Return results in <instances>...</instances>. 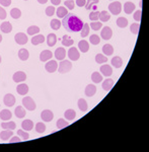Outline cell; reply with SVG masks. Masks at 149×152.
I'll use <instances>...</instances> for the list:
<instances>
[{
	"instance_id": "cell-61",
	"label": "cell",
	"mask_w": 149,
	"mask_h": 152,
	"mask_svg": "<svg viewBox=\"0 0 149 152\" xmlns=\"http://www.w3.org/2000/svg\"><path fill=\"white\" fill-rule=\"evenodd\" d=\"M1 42H2V35H0V43H1Z\"/></svg>"
},
{
	"instance_id": "cell-37",
	"label": "cell",
	"mask_w": 149,
	"mask_h": 152,
	"mask_svg": "<svg viewBox=\"0 0 149 152\" xmlns=\"http://www.w3.org/2000/svg\"><path fill=\"white\" fill-rule=\"evenodd\" d=\"M10 15H11V17L14 18V20H18V18L21 16V11H20V8H12L11 9V11H10Z\"/></svg>"
},
{
	"instance_id": "cell-50",
	"label": "cell",
	"mask_w": 149,
	"mask_h": 152,
	"mask_svg": "<svg viewBox=\"0 0 149 152\" xmlns=\"http://www.w3.org/2000/svg\"><path fill=\"white\" fill-rule=\"evenodd\" d=\"M98 17H99V11L98 10L92 11V12H90V14H89V18H90V20L92 21H96L98 20Z\"/></svg>"
},
{
	"instance_id": "cell-1",
	"label": "cell",
	"mask_w": 149,
	"mask_h": 152,
	"mask_svg": "<svg viewBox=\"0 0 149 152\" xmlns=\"http://www.w3.org/2000/svg\"><path fill=\"white\" fill-rule=\"evenodd\" d=\"M62 25L65 28L66 30L71 33H76L81 30L82 27H83V22L78 16L74 15L73 13H68L66 16L63 17Z\"/></svg>"
},
{
	"instance_id": "cell-29",
	"label": "cell",
	"mask_w": 149,
	"mask_h": 152,
	"mask_svg": "<svg viewBox=\"0 0 149 152\" xmlns=\"http://www.w3.org/2000/svg\"><path fill=\"white\" fill-rule=\"evenodd\" d=\"M18 57H20L21 61H27L28 57H30V53H28L27 49H20V51H18Z\"/></svg>"
},
{
	"instance_id": "cell-22",
	"label": "cell",
	"mask_w": 149,
	"mask_h": 152,
	"mask_svg": "<svg viewBox=\"0 0 149 152\" xmlns=\"http://www.w3.org/2000/svg\"><path fill=\"white\" fill-rule=\"evenodd\" d=\"M45 42V37L43 35H37L32 38V44L34 46H37L39 44H43Z\"/></svg>"
},
{
	"instance_id": "cell-45",
	"label": "cell",
	"mask_w": 149,
	"mask_h": 152,
	"mask_svg": "<svg viewBox=\"0 0 149 152\" xmlns=\"http://www.w3.org/2000/svg\"><path fill=\"white\" fill-rule=\"evenodd\" d=\"M35 131H37L38 133H44L45 131H46V125L44 124V123H38L37 125H35Z\"/></svg>"
},
{
	"instance_id": "cell-24",
	"label": "cell",
	"mask_w": 149,
	"mask_h": 152,
	"mask_svg": "<svg viewBox=\"0 0 149 152\" xmlns=\"http://www.w3.org/2000/svg\"><path fill=\"white\" fill-rule=\"evenodd\" d=\"M103 52L105 56H112L114 53V47L110 44H106L103 47Z\"/></svg>"
},
{
	"instance_id": "cell-7",
	"label": "cell",
	"mask_w": 149,
	"mask_h": 152,
	"mask_svg": "<svg viewBox=\"0 0 149 152\" xmlns=\"http://www.w3.org/2000/svg\"><path fill=\"white\" fill-rule=\"evenodd\" d=\"M68 57H69L70 60L77 61L78 59H79V57H80V54H79L78 50L75 48V47H71V48L69 49V51H68Z\"/></svg>"
},
{
	"instance_id": "cell-21",
	"label": "cell",
	"mask_w": 149,
	"mask_h": 152,
	"mask_svg": "<svg viewBox=\"0 0 149 152\" xmlns=\"http://www.w3.org/2000/svg\"><path fill=\"white\" fill-rule=\"evenodd\" d=\"M11 117H12V114H11L10 111L2 110L0 111V119H1L2 121H8V120H10Z\"/></svg>"
},
{
	"instance_id": "cell-26",
	"label": "cell",
	"mask_w": 149,
	"mask_h": 152,
	"mask_svg": "<svg viewBox=\"0 0 149 152\" xmlns=\"http://www.w3.org/2000/svg\"><path fill=\"white\" fill-rule=\"evenodd\" d=\"M57 42V37L55 34H49L47 37V45L49 47H54Z\"/></svg>"
},
{
	"instance_id": "cell-25",
	"label": "cell",
	"mask_w": 149,
	"mask_h": 152,
	"mask_svg": "<svg viewBox=\"0 0 149 152\" xmlns=\"http://www.w3.org/2000/svg\"><path fill=\"white\" fill-rule=\"evenodd\" d=\"M14 113H15V116L18 119L25 118V116L27 115V113H25V110L23 109V106H16V109H15V111H14Z\"/></svg>"
},
{
	"instance_id": "cell-16",
	"label": "cell",
	"mask_w": 149,
	"mask_h": 152,
	"mask_svg": "<svg viewBox=\"0 0 149 152\" xmlns=\"http://www.w3.org/2000/svg\"><path fill=\"white\" fill-rule=\"evenodd\" d=\"M0 30H2V33L4 34H9L12 30V25L9 21H4L1 25H0Z\"/></svg>"
},
{
	"instance_id": "cell-17",
	"label": "cell",
	"mask_w": 149,
	"mask_h": 152,
	"mask_svg": "<svg viewBox=\"0 0 149 152\" xmlns=\"http://www.w3.org/2000/svg\"><path fill=\"white\" fill-rule=\"evenodd\" d=\"M21 128H22V130H25V131H30L34 128V122L32 120H25L21 123Z\"/></svg>"
},
{
	"instance_id": "cell-58",
	"label": "cell",
	"mask_w": 149,
	"mask_h": 152,
	"mask_svg": "<svg viewBox=\"0 0 149 152\" xmlns=\"http://www.w3.org/2000/svg\"><path fill=\"white\" fill-rule=\"evenodd\" d=\"M51 2L53 5H59L61 3V0H51Z\"/></svg>"
},
{
	"instance_id": "cell-42",
	"label": "cell",
	"mask_w": 149,
	"mask_h": 152,
	"mask_svg": "<svg viewBox=\"0 0 149 152\" xmlns=\"http://www.w3.org/2000/svg\"><path fill=\"white\" fill-rule=\"evenodd\" d=\"M56 125H57V128H58V129H63V128L69 126V123L66 122L65 119H59V120L57 121Z\"/></svg>"
},
{
	"instance_id": "cell-43",
	"label": "cell",
	"mask_w": 149,
	"mask_h": 152,
	"mask_svg": "<svg viewBox=\"0 0 149 152\" xmlns=\"http://www.w3.org/2000/svg\"><path fill=\"white\" fill-rule=\"evenodd\" d=\"M61 21L60 20H51V28H52V30H58L59 28H61Z\"/></svg>"
},
{
	"instance_id": "cell-56",
	"label": "cell",
	"mask_w": 149,
	"mask_h": 152,
	"mask_svg": "<svg viewBox=\"0 0 149 152\" xmlns=\"http://www.w3.org/2000/svg\"><path fill=\"white\" fill-rule=\"evenodd\" d=\"M85 3H86V0H76V5L79 7L85 6Z\"/></svg>"
},
{
	"instance_id": "cell-6",
	"label": "cell",
	"mask_w": 149,
	"mask_h": 152,
	"mask_svg": "<svg viewBox=\"0 0 149 152\" xmlns=\"http://www.w3.org/2000/svg\"><path fill=\"white\" fill-rule=\"evenodd\" d=\"M14 40H15L16 44L18 45H25L27 43V35H25L23 33H17L14 35Z\"/></svg>"
},
{
	"instance_id": "cell-55",
	"label": "cell",
	"mask_w": 149,
	"mask_h": 152,
	"mask_svg": "<svg viewBox=\"0 0 149 152\" xmlns=\"http://www.w3.org/2000/svg\"><path fill=\"white\" fill-rule=\"evenodd\" d=\"M0 4L4 7H8L11 4V0H0Z\"/></svg>"
},
{
	"instance_id": "cell-53",
	"label": "cell",
	"mask_w": 149,
	"mask_h": 152,
	"mask_svg": "<svg viewBox=\"0 0 149 152\" xmlns=\"http://www.w3.org/2000/svg\"><path fill=\"white\" fill-rule=\"evenodd\" d=\"M141 15H142V11L141 10H137L136 12L134 13V20L136 21H138V22H140Z\"/></svg>"
},
{
	"instance_id": "cell-63",
	"label": "cell",
	"mask_w": 149,
	"mask_h": 152,
	"mask_svg": "<svg viewBox=\"0 0 149 152\" xmlns=\"http://www.w3.org/2000/svg\"><path fill=\"white\" fill-rule=\"evenodd\" d=\"M25 1H27V0H25Z\"/></svg>"
},
{
	"instance_id": "cell-62",
	"label": "cell",
	"mask_w": 149,
	"mask_h": 152,
	"mask_svg": "<svg viewBox=\"0 0 149 152\" xmlns=\"http://www.w3.org/2000/svg\"><path fill=\"white\" fill-rule=\"evenodd\" d=\"M0 63H1V56H0Z\"/></svg>"
},
{
	"instance_id": "cell-15",
	"label": "cell",
	"mask_w": 149,
	"mask_h": 152,
	"mask_svg": "<svg viewBox=\"0 0 149 152\" xmlns=\"http://www.w3.org/2000/svg\"><path fill=\"white\" fill-rule=\"evenodd\" d=\"M96 92V86L94 84H88L85 87V96L90 97L93 96Z\"/></svg>"
},
{
	"instance_id": "cell-19",
	"label": "cell",
	"mask_w": 149,
	"mask_h": 152,
	"mask_svg": "<svg viewBox=\"0 0 149 152\" xmlns=\"http://www.w3.org/2000/svg\"><path fill=\"white\" fill-rule=\"evenodd\" d=\"M16 90H17L18 94H20V96H25L28 92V86L27 84H25V83H21V84L17 85Z\"/></svg>"
},
{
	"instance_id": "cell-4",
	"label": "cell",
	"mask_w": 149,
	"mask_h": 152,
	"mask_svg": "<svg viewBox=\"0 0 149 152\" xmlns=\"http://www.w3.org/2000/svg\"><path fill=\"white\" fill-rule=\"evenodd\" d=\"M108 10L114 15H119L121 10H122V4L119 1H114L108 5Z\"/></svg>"
},
{
	"instance_id": "cell-11",
	"label": "cell",
	"mask_w": 149,
	"mask_h": 152,
	"mask_svg": "<svg viewBox=\"0 0 149 152\" xmlns=\"http://www.w3.org/2000/svg\"><path fill=\"white\" fill-rule=\"evenodd\" d=\"M12 79L14 82H22L27 79V74L22 71H17L13 74Z\"/></svg>"
},
{
	"instance_id": "cell-52",
	"label": "cell",
	"mask_w": 149,
	"mask_h": 152,
	"mask_svg": "<svg viewBox=\"0 0 149 152\" xmlns=\"http://www.w3.org/2000/svg\"><path fill=\"white\" fill-rule=\"evenodd\" d=\"M65 6L67 7L68 9H73L75 6V3L73 0H66L65 1Z\"/></svg>"
},
{
	"instance_id": "cell-40",
	"label": "cell",
	"mask_w": 149,
	"mask_h": 152,
	"mask_svg": "<svg viewBox=\"0 0 149 152\" xmlns=\"http://www.w3.org/2000/svg\"><path fill=\"white\" fill-rule=\"evenodd\" d=\"M80 35H81V38H85L87 37L89 34V25L88 23H83V27H82L81 30H80Z\"/></svg>"
},
{
	"instance_id": "cell-12",
	"label": "cell",
	"mask_w": 149,
	"mask_h": 152,
	"mask_svg": "<svg viewBox=\"0 0 149 152\" xmlns=\"http://www.w3.org/2000/svg\"><path fill=\"white\" fill-rule=\"evenodd\" d=\"M52 57H53V53H52L50 50H44V51L40 54V60H41L42 62H47Z\"/></svg>"
},
{
	"instance_id": "cell-10",
	"label": "cell",
	"mask_w": 149,
	"mask_h": 152,
	"mask_svg": "<svg viewBox=\"0 0 149 152\" xmlns=\"http://www.w3.org/2000/svg\"><path fill=\"white\" fill-rule=\"evenodd\" d=\"M41 118L44 122H51L54 118V114L50 110H44L41 114Z\"/></svg>"
},
{
	"instance_id": "cell-36",
	"label": "cell",
	"mask_w": 149,
	"mask_h": 152,
	"mask_svg": "<svg viewBox=\"0 0 149 152\" xmlns=\"http://www.w3.org/2000/svg\"><path fill=\"white\" fill-rule=\"evenodd\" d=\"M91 80L93 83H99L103 81V75L98 72H93L91 74Z\"/></svg>"
},
{
	"instance_id": "cell-20",
	"label": "cell",
	"mask_w": 149,
	"mask_h": 152,
	"mask_svg": "<svg viewBox=\"0 0 149 152\" xmlns=\"http://www.w3.org/2000/svg\"><path fill=\"white\" fill-rule=\"evenodd\" d=\"M134 10H135V4L133 3V2L128 1V2H126V3L124 4V11H125V13L131 14Z\"/></svg>"
},
{
	"instance_id": "cell-32",
	"label": "cell",
	"mask_w": 149,
	"mask_h": 152,
	"mask_svg": "<svg viewBox=\"0 0 149 152\" xmlns=\"http://www.w3.org/2000/svg\"><path fill=\"white\" fill-rule=\"evenodd\" d=\"M74 44V41L69 37L68 35H65L64 37L62 38V45L65 47H71L72 45Z\"/></svg>"
},
{
	"instance_id": "cell-44",
	"label": "cell",
	"mask_w": 149,
	"mask_h": 152,
	"mask_svg": "<svg viewBox=\"0 0 149 152\" xmlns=\"http://www.w3.org/2000/svg\"><path fill=\"white\" fill-rule=\"evenodd\" d=\"M99 2V0H86V3H85V8L87 9V10H89V9L92 8V6L96 5Z\"/></svg>"
},
{
	"instance_id": "cell-31",
	"label": "cell",
	"mask_w": 149,
	"mask_h": 152,
	"mask_svg": "<svg viewBox=\"0 0 149 152\" xmlns=\"http://www.w3.org/2000/svg\"><path fill=\"white\" fill-rule=\"evenodd\" d=\"M77 106L79 108V110L81 111H86L88 110V106H87V103L84 98H80L78 99V103H77Z\"/></svg>"
},
{
	"instance_id": "cell-9",
	"label": "cell",
	"mask_w": 149,
	"mask_h": 152,
	"mask_svg": "<svg viewBox=\"0 0 149 152\" xmlns=\"http://www.w3.org/2000/svg\"><path fill=\"white\" fill-rule=\"evenodd\" d=\"M112 35H113V30L110 27H105L101 30V37L103 38V40L108 41V40H110L111 38H112Z\"/></svg>"
},
{
	"instance_id": "cell-27",
	"label": "cell",
	"mask_w": 149,
	"mask_h": 152,
	"mask_svg": "<svg viewBox=\"0 0 149 152\" xmlns=\"http://www.w3.org/2000/svg\"><path fill=\"white\" fill-rule=\"evenodd\" d=\"M64 116H65L66 120L73 121L75 119V117H76V113H75L74 110H71V109H69V110L65 111V113H64Z\"/></svg>"
},
{
	"instance_id": "cell-49",
	"label": "cell",
	"mask_w": 149,
	"mask_h": 152,
	"mask_svg": "<svg viewBox=\"0 0 149 152\" xmlns=\"http://www.w3.org/2000/svg\"><path fill=\"white\" fill-rule=\"evenodd\" d=\"M139 28H140V25H139V23H133V25H131V27H130V30H131V32L133 33L134 35H138Z\"/></svg>"
},
{
	"instance_id": "cell-60",
	"label": "cell",
	"mask_w": 149,
	"mask_h": 152,
	"mask_svg": "<svg viewBox=\"0 0 149 152\" xmlns=\"http://www.w3.org/2000/svg\"><path fill=\"white\" fill-rule=\"evenodd\" d=\"M96 8H98V7H96V5H94V6H92L91 9H93V11H94V10H96Z\"/></svg>"
},
{
	"instance_id": "cell-2",
	"label": "cell",
	"mask_w": 149,
	"mask_h": 152,
	"mask_svg": "<svg viewBox=\"0 0 149 152\" xmlns=\"http://www.w3.org/2000/svg\"><path fill=\"white\" fill-rule=\"evenodd\" d=\"M72 69V64L70 61L68 60H62L60 63L58 64V71L59 73H68L69 71Z\"/></svg>"
},
{
	"instance_id": "cell-39",
	"label": "cell",
	"mask_w": 149,
	"mask_h": 152,
	"mask_svg": "<svg viewBox=\"0 0 149 152\" xmlns=\"http://www.w3.org/2000/svg\"><path fill=\"white\" fill-rule=\"evenodd\" d=\"M117 25L118 27L121 28H124L128 25V20L126 17H119L117 20Z\"/></svg>"
},
{
	"instance_id": "cell-54",
	"label": "cell",
	"mask_w": 149,
	"mask_h": 152,
	"mask_svg": "<svg viewBox=\"0 0 149 152\" xmlns=\"http://www.w3.org/2000/svg\"><path fill=\"white\" fill-rule=\"evenodd\" d=\"M6 18V11L3 7L0 6V20H5Z\"/></svg>"
},
{
	"instance_id": "cell-3",
	"label": "cell",
	"mask_w": 149,
	"mask_h": 152,
	"mask_svg": "<svg viewBox=\"0 0 149 152\" xmlns=\"http://www.w3.org/2000/svg\"><path fill=\"white\" fill-rule=\"evenodd\" d=\"M22 106H25V108L28 111H35L37 106H35V101L30 96H25L22 98Z\"/></svg>"
},
{
	"instance_id": "cell-57",
	"label": "cell",
	"mask_w": 149,
	"mask_h": 152,
	"mask_svg": "<svg viewBox=\"0 0 149 152\" xmlns=\"http://www.w3.org/2000/svg\"><path fill=\"white\" fill-rule=\"evenodd\" d=\"M20 141H21V139L18 138V137H16V136L12 137V138L9 140V142H10V143H18V142H20Z\"/></svg>"
},
{
	"instance_id": "cell-47",
	"label": "cell",
	"mask_w": 149,
	"mask_h": 152,
	"mask_svg": "<svg viewBox=\"0 0 149 152\" xmlns=\"http://www.w3.org/2000/svg\"><path fill=\"white\" fill-rule=\"evenodd\" d=\"M89 42L91 43L92 45H98L101 43V39L98 35H91L90 38H89Z\"/></svg>"
},
{
	"instance_id": "cell-14",
	"label": "cell",
	"mask_w": 149,
	"mask_h": 152,
	"mask_svg": "<svg viewBox=\"0 0 149 152\" xmlns=\"http://www.w3.org/2000/svg\"><path fill=\"white\" fill-rule=\"evenodd\" d=\"M101 73H103V76H106V77H108V76H111L113 74V68L112 66L110 65H103L101 66Z\"/></svg>"
},
{
	"instance_id": "cell-59",
	"label": "cell",
	"mask_w": 149,
	"mask_h": 152,
	"mask_svg": "<svg viewBox=\"0 0 149 152\" xmlns=\"http://www.w3.org/2000/svg\"><path fill=\"white\" fill-rule=\"evenodd\" d=\"M38 2H39L40 4H45L48 2V0H38Z\"/></svg>"
},
{
	"instance_id": "cell-28",
	"label": "cell",
	"mask_w": 149,
	"mask_h": 152,
	"mask_svg": "<svg viewBox=\"0 0 149 152\" xmlns=\"http://www.w3.org/2000/svg\"><path fill=\"white\" fill-rule=\"evenodd\" d=\"M112 65L115 68H121V67H122V65H123L122 58H121V57H119V56L113 57V59H112Z\"/></svg>"
},
{
	"instance_id": "cell-46",
	"label": "cell",
	"mask_w": 149,
	"mask_h": 152,
	"mask_svg": "<svg viewBox=\"0 0 149 152\" xmlns=\"http://www.w3.org/2000/svg\"><path fill=\"white\" fill-rule=\"evenodd\" d=\"M101 27H103V23L101 22H99V21H92V22L90 23V28L91 30H101Z\"/></svg>"
},
{
	"instance_id": "cell-51",
	"label": "cell",
	"mask_w": 149,
	"mask_h": 152,
	"mask_svg": "<svg viewBox=\"0 0 149 152\" xmlns=\"http://www.w3.org/2000/svg\"><path fill=\"white\" fill-rule=\"evenodd\" d=\"M55 13V7L54 6H48L46 8V15L47 16H53Z\"/></svg>"
},
{
	"instance_id": "cell-30",
	"label": "cell",
	"mask_w": 149,
	"mask_h": 152,
	"mask_svg": "<svg viewBox=\"0 0 149 152\" xmlns=\"http://www.w3.org/2000/svg\"><path fill=\"white\" fill-rule=\"evenodd\" d=\"M114 86V80L113 79H106L103 82V89H105L106 91H110L112 89V87Z\"/></svg>"
},
{
	"instance_id": "cell-23",
	"label": "cell",
	"mask_w": 149,
	"mask_h": 152,
	"mask_svg": "<svg viewBox=\"0 0 149 152\" xmlns=\"http://www.w3.org/2000/svg\"><path fill=\"white\" fill-rule=\"evenodd\" d=\"M12 135H13L12 130H3V131L0 133V138H1V140H3V141H6V140H8V138L12 137Z\"/></svg>"
},
{
	"instance_id": "cell-5",
	"label": "cell",
	"mask_w": 149,
	"mask_h": 152,
	"mask_svg": "<svg viewBox=\"0 0 149 152\" xmlns=\"http://www.w3.org/2000/svg\"><path fill=\"white\" fill-rule=\"evenodd\" d=\"M45 69L49 73H54L58 69V63H57V61L55 60H50L49 62H47L46 65H45Z\"/></svg>"
},
{
	"instance_id": "cell-13",
	"label": "cell",
	"mask_w": 149,
	"mask_h": 152,
	"mask_svg": "<svg viewBox=\"0 0 149 152\" xmlns=\"http://www.w3.org/2000/svg\"><path fill=\"white\" fill-rule=\"evenodd\" d=\"M65 57H66V51H65V49L62 48V47H60V48L56 49V51H55V58L57 59V60L62 61V60H64V59H65Z\"/></svg>"
},
{
	"instance_id": "cell-34",
	"label": "cell",
	"mask_w": 149,
	"mask_h": 152,
	"mask_svg": "<svg viewBox=\"0 0 149 152\" xmlns=\"http://www.w3.org/2000/svg\"><path fill=\"white\" fill-rule=\"evenodd\" d=\"M1 127L4 130H14L16 127V124L14 122H3L1 124Z\"/></svg>"
},
{
	"instance_id": "cell-33",
	"label": "cell",
	"mask_w": 149,
	"mask_h": 152,
	"mask_svg": "<svg viewBox=\"0 0 149 152\" xmlns=\"http://www.w3.org/2000/svg\"><path fill=\"white\" fill-rule=\"evenodd\" d=\"M99 20H101V22H106V21H108L111 18V14L108 12V11L103 10V11H101L99 12Z\"/></svg>"
},
{
	"instance_id": "cell-35",
	"label": "cell",
	"mask_w": 149,
	"mask_h": 152,
	"mask_svg": "<svg viewBox=\"0 0 149 152\" xmlns=\"http://www.w3.org/2000/svg\"><path fill=\"white\" fill-rule=\"evenodd\" d=\"M68 14V10L64 6H60L57 9V16L60 18H63L64 16H66Z\"/></svg>"
},
{
	"instance_id": "cell-38",
	"label": "cell",
	"mask_w": 149,
	"mask_h": 152,
	"mask_svg": "<svg viewBox=\"0 0 149 152\" xmlns=\"http://www.w3.org/2000/svg\"><path fill=\"white\" fill-rule=\"evenodd\" d=\"M95 62L98 64H105L108 62V57H106L103 54H98L95 56Z\"/></svg>"
},
{
	"instance_id": "cell-41",
	"label": "cell",
	"mask_w": 149,
	"mask_h": 152,
	"mask_svg": "<svg viewBox=\"0 0 149 152\" xmlns=\"http://www.w3.org/2000/svg\"><path fill=\"white\" fill-rule=\"evenodd\" d=\"M27 34L30 35H37L40 33V28L37 27V25H32L27 28Z\"/></svg>"
},
{
	"instance_id": "cell-48",
	"label": "cell",
	"mask_w": 149,
	"mask_h": 152,
	"mask_svg": "<svg viewBox=\"0 0 149 152\" xmlns=\"http://www.w3.org/2000/svg\"><path fill=\"white\" fill-rule=\"evenodd\" d=\"M17 135L23 140V141H25V140H28V138H30V135H28V133L25 132V130H18Z\"/></svg>"
},
{
	"instance_id": "cell-8",
	"label": "cell",
	"mask_w": 149,
	"mask_h": 152,
	"mask_svg": "<svg viewBox=\"0 0 149 152\" xmlns=\"http://www.w3.org/2000/svg\"><path fill=\"white\" fill-rule=\"evenodd\" d=\"M3 103L6 106H13L15 104V97L13 96V94L7 93L3 97Z\"/></svg>"
},
{
	"instance_id": "cell-18",
	"label": "cell",
	"mask_w": 149,
	"mask_h": 152,
	"mask_svg": "<svg viewBox=\"0 0 149 152\" xmlns=\"http://www.w3.org/2000/svg\"><path fill=\"white\" fill-rule=\"evenodd\" d=\"M78 49L81 51V53H86L87 51L89 50V44L87 41H84V40H82V41H80L78 43Z\"/></svg>"
}]
</instances>
